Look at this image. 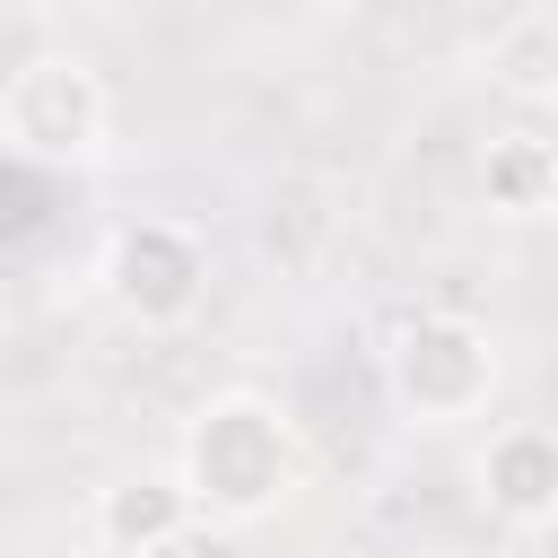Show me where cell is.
Returning <instances> with one entry per match:
<instances>
[{"label":"cell","instance_id":"cell-1","mask_svg":"<svg viewBox=\"0 0 558 558\" xmlns=\"http://www.w3.org/2000/svg\"><path fill=\"white\" fill-rule=\"evenodd\" d=\"M174 480H183L201 523H218V532L262 523V514H279L296 497V427L262 392H218V401L192 410Z\"/></svg>","mask_w":558,"mask_h":558},{"label":"cell","instance_id":"cell-2","mask_svg":"<svg viewBox=\"0 0 558 558\" xmlns=\"http://www.w3.org/2000/svg\"><path fill=\"white\" fill-rule=\"evenodd\" d=\"M384 384L410 418L445 427V418H471L488 410L497 392V340L471 323V314H410L384 349Z\"/></svg>","mask_w":558,"mask_h":558},{"label":"cell","instance_id":"cell-3","mask_svg":"<svg viewBox=\"0 0 558 558\" xmlns=\"http://www.w3.org/2000/svg\"><path fill=\"white\" fill-rule=\"evenodd\" d=\"M105 296H113L131 323H148V331L192 323L201 296H209V253H201V235L174 227V218H131V227H113V244H105Z\"/></svg>","mask_w":558,"mask_h":558},{"label":"cell","instance_id":"cell-4","mask_svg":"<svg viewBox=\"0 0 558 558\" xmlns=\"http://www.w3.org/2000/svg\"><path fill=\"white\" fill-rule=\"evenodd\" d=\"M0 131L26 157H87L105 140V78L78 52H35L0 87Z\"/></svg>","mask_w":558,"mask_h":558},{"label":"cell","instance_id":"cell-5","mask_svg":"<svg viewBox=\"0 0 558 558\" xmlns=\"http://www.w3.org/2000/svg\"><path fill=\"white\" fill-rule=\"evenodd\" d=\"M480 497H488V514H497V523L541 532V523L558 514V436H549L541 418L497 427V436H488V453H480Z\"/></svg>","mask_w":558,"mask_h":558},{"label":"cell","instance_id":"cell-6","mask_svg":"<svg viewBox=\"0 0 558 558\" xmlns=\"http://www.w3.org/2000/svg\"><path fill=\"white\" fill-rule=\"evenodd\" d=\"M183 523H201L192 497H183V480H174V471H131V480L96 488V523H87V541H96L105 558H140V549H157V541L183 532Z\"/></svg>","mask_w":558,"mask_h":558},{"label":"cell","instance_id":"cell-7","mask_svg":"<svg viewBox=\"0 0 558 558\" xmlns=\"http://www.w3.org/2000/svg\"><path fill=\"white\" fill-rule=\"evenodd\" d=\"M480 192H488L497 218H541V209L558 201V148H549L541 131H506V140H488Z\"/></svg>","mask_w":558,"mask_h":558},{"label":"cell","instance_id":"cell-8","mask_svg":"<svg viewBox=\"0 0 558 558\" xmlns=\"http://www.w3.org/2000/svg\"><path fill=\"white\" fill-rule=\"evenodd\" d=\"M497 78H506L523 105H541V96H549V17H523V26L497 44Z\"/></svg>","mask_w":558,"mask_h":558},{"label":"cell","instance_id":"cell-9","mask_svg":"<svg viewBox=\"0 0 558 558\" xmlns=\"http://www.w3.org/2000/svg\"><path fill=\"white\" fill-rule=\"evenodd\" d=\"M140 558H244V549H235V532H218V523H183V532H166V541L140 549Z\"/></svg>","mask_w":558,"mask_h":558},{"label":"cell","instance_id":"cell-10","mask_svg":"<svg viewBox=\"0 0 558 558\" xmlns=\"http://www.w3.org/2000/svg\"><path fill=\"white\" fill-rule=\"evenodd\" d=\"M44 558H105L96 541H61V549H44Z\"/></svg>","mask_w":558,"mask_h":558},{"label":"cell","instance_id":"cell-11","mask_svg":"<svg viewBox=\"0 0 558 558\" xmlns=\"http://www.w3.org/2000/svg\"><path fill=\"white\" fill-rule=\"evenodd\" d=\"M26 9H44V0H26Z\"/></svg>","mask_w":558,"mask_h":558}]
</instances>
